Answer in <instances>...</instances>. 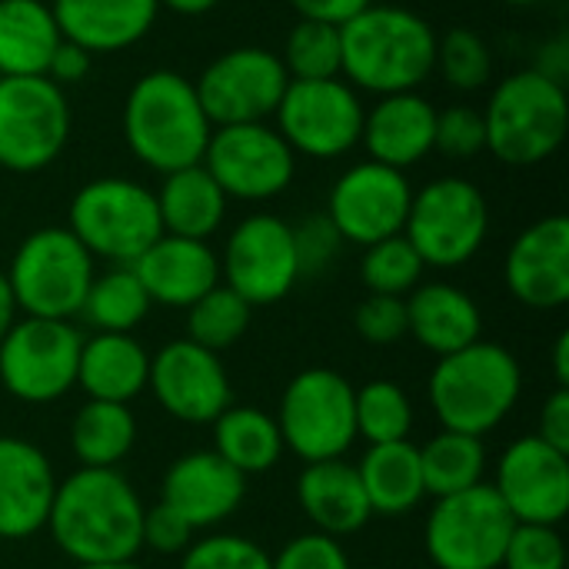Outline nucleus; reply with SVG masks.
Masks as SVG:
<instances>
[{
  "instance_id": "obj_18",
  "label": "nucleus",
  "mask_w": 569,
  "mask_h": 569,
  "mask_svg": "<svg viewBox=\"0 0 569 569\" xmlns=\"http://www.w3.org/2000/svg\"><path fill=\"white\" fill-rule=\"evenodd\" d=\"M147 390L157 407L190 427H210L230 403L233 387L223 357L180 337L150 353Z\"/></svg>"
},
{
  "instance_id": "obj_3",
  "label": "nucleus",
  "mask_w": 569,
  "mask_h": 569,
  "mask_svg": "<svg viewBox=\"0 0 569 569\" xmlns=\"http://www.w3.org/2000/svg\"><path fill=\"white\" fill-rule=\"evenodd\" d=\"M120 127L127 150L160 177L200 163L213 133L193 80L167 67L133 80Z\"/></svg>"
},
{
  "instance_id": "obj_15",
  "label": "nucleus",
  "mask_w": 569,
  "mask_h": 569,
  "mask_svg": "<svg viewBox=\"0 0 569 569\" xmlns=\"http://www.w3.org/2000/svg\"><path fill=\"white\" fill-rule=\"evenodd\" d=\"M287 83L290 77L283 70L280 53L257 43L223 50L193 80L197 97L213 127L267 123L277 113Z\"/></svg>"
},
{
  "instance_id": "obj_24",
  "label": "nucleus",
  "mask_w": 569,
  "mask_h": 569,
  "mask_svg": "<svg viewBox=\"0 0 569 569\" xmlns=\"http://www.w3.org/2000/svg\"><path fill=\"white\" fill-rule=\"evenodd\" d=\"M433 133L437 107L423 93H387L363 113L360 147L367 150V160L407 173L433 153Z\"/></svg>"
},
{
  "instance_id": "obj_9",
  "label": "nucleus",
  "mask_w": 569,
  "mask_h": 569,
  "mask_svg": "<svg viewBox=\"0 0 569 569\" xmlns=\"http://www.w3.org/2000/svg\"><path fill=\"white\" fill-rule=\"evenodd\" d=\"M490 233V203L483 190L463 177H437L413 190L403 237L423 267L457 270L470 263Z\"/></svg>"
},
{
  "instance_id": "obj_13",
  "label": "nucleus",
  "mask_w": 569,
  "mask_h": 569,
  "mask_svg": "<svg viewBox=\"0 0 569 569\" xmlns=\"http://www.w3.org/2000/svg\"><path fill=\"white\" fill-rule=\"evenodd\" d=\"M363 97L343 77L290 80L277 107V130L297 157L337 160L360 147Z\"/></svg>"
},
{
  "instance_id": "obj_22",
  "label": "nucleus",
  "mask_w": 569,
  "mask_h": 569,
  "mask_svg": "<svg viewBox=\"0 0 569 569\" xmlns=\"http://www.w3.org/2000/svg\"><path fill=\"white\" fill-rule=\"evenodd\" d=\"M57 493L50 457L27 437H0V540L20 543L43 533Z\"/></svg>"
},
{
  "instance_id": "obj_43",
  "label": "nucleus",
  "mask_w": 569,
  "mask_h": 569,
  "mask_svg": "<svg viewBox=\"0 0 569 569\" xmlns=\"http://www.w3.org/2000/svg\"><path fill=\"white\" fill-rule=\"evenodd\" d=\"M433 150H440L450 160H473L487 150V123L483 110L457 103L437 113V133Z\"/></svg>"
},
{
  "instance_id": "obj_52",
  "label": "nucleus",
  "mask_w": 569,
  "mask_h": 569,
  "mask_svg": "<svg viewBox=\"0 0 569 569\" xmlns=\"http://www.w3.org/2000/svg\"><path fill=\"white\" fill-rule=\"evenodd\" d=\"M160 10H173L180 17H203L213 7H220V0H157Z\"/></svg>"
},
{
  "instance_id": "obj_23",
  "label": "nucleus",
  "mask_w": 569,
  "mask_h": 569,
  "mask_svg": "<svg viewBox=\"0 0 569 569\" xmlns=\"http://www.w3.org/2000/svg\"><path fill=\"white\" fill-rule=\"evenodd\" d=\"M130 267L150 303L167 310H187L220 283V253L210 240L163 233Z\"/></svg>"
},
{
  "instance_id": "obj_30",
  "label": "nucleus",
  "mask_w": 569,
  "mask_h": 569,
  "mask_svg": "<svg viewBox=\"0 0 569 569\" xmlns=\"http://www.w3.org/2000/svg\"><path fill=\"white\" fill-rule=\"evenodd\" d=\"M157 197L163 233L170 237H190V240H210L223 220H227V193L217 187V180L207 173L203 163L163 173Z\"/></svg>"
},
{
  "instance_id": "obj_1",
  "label": "nucleus",
  "mask_w": 569,
  "mask_h": 569,
  "mask_svg": "<svg viewBox=\"0 0 569 569\" xmlns=\"http://www.w3.org/2000/svg\"><path fill=\"white\" fill-rule=\"evenodd\" d=\"M143 497L120 470L77 467L57 480L43 530L73 567L123 563L143 550Z\"/></svg>"
},
{
  "instance_id": "obj_4",
  "label": "nucleus",
  "mask_w": 569,
  "mask_h": 569,
  "mask_svg": "<svg viewBox=\"0 0 569 569\" xmlns=\"http://www.w3.org/2000/svg\"><path fill=\"white\" fill-rule=\"evenodd\" d=\"M523 397L517 353L493 340H477L450 357H437L427 380V403L440 430L467 437L493 433Z\"/></svg>"
},
{
  "instance_id": "obj_12",
  "label": "nucleus",
  "mask_w": 569,
  "mask_h": 569,
  "mask_svg": "<svg viewBox=\"0 0 569 569\" xmlns=\"http://www.w3.org/2000/svg\"><path fill=\"white\" fill-rule=\"evenodd\" d=\"M67 90L47 77H0V170L40 173L70 140Z\"/></svg>"
},
{
  "instance_id": "obj_57",
  "label": "nucleus",
  "mask_w": 569,
  "mask_h": 569,
  "mask_svg": "<svg viewBox=\"0 0 569 569\" xmlns=\"http://www.w3.org/2000/svg\"><path fill=\"white\" fill-rule=\"evenodd\" d=\"M370 569H377V567H370Z\"/></svg>"
},
{
  "instance_id": "obj_5",
  "label": "nucleus",
  "mask_w": 569,
  "mask_h": 569,
  "mask_svg": "<svg viewBox=\"0 0 569 569\" xmlns=\"http://www.w3.org/2000/svg\"><path fill=\"white\" fill-rule=\"evenodd\" d=\"M487 150L507 167H537L550 160L569 130L567 83L527 67L503 77L483 110Z\"/></svg>"
},
{
  "instance_id": "obj_28",
  "label": "nucleus",
  "mask_w": 569,
  "mask_h": 569,
  "mask_svg": "<svg viewBox=\"0 0 569 569\" xmlns=\"http://www.w3.org/2000/svg\"><path fill=\"white\" fill-rule=\"evenodd\" d=\"M150 350L133 333H90L80 347L77 390L87 400L133 403L147 390Z\"/></svg>"
},
{
  "instance_id": "obj_44",
  "label": "nucleus",
  "mask_w": 569,
  "mask_h": 569,
  "mask_svg": "<svg viewBox=\"0 0 569 569\" xmlns=\"http://www.w3.org/2000/svg\"><path fill=\"white\" fill-rule=\"evenodd\" d=\"M273 569H353L343 540L307 530L290 537L277 553H270Z\"/></svg>"
},
{
  "instance_id": "obj_56",
  "label": "nucleus",
  "mask_w": 569,
  "mask_h": 569,
  "mask_svg": "<svg viewBox=\"0 0 569 569\" xmlns=\"http://www.w3.org/2000/svg\"><path fill=\"white\" fill-rule=\"evenodd\" d=\"M503 3H510V7H537L543 0H503Z\"/></svg>"
},
{
  "instance_id": "obj_33",
  "label": "nucleus",
  "mask_w": 569,
  "mask_h": 569,
  "mask_svg": "<svg viewBox=\"0 0 569 569\" xmlns=\"http://www.w3.org/2000/svg\"><path fill=\"white\" fill-rule=\"evenodd\" d=\"M137 417L130 403L87 400L70 420V453L90 470H120L137 447Z\"/></svg>"
},
{
  "instance_id": "obj_11",
  "label": "nucleus",
  "mask_w": 569,
  "mask_h": 569,
  "mask_svg": "<svg viewBox=\"0 0 569 569\" xmlns=\"http://www.w3.org/2000/svg\"><path fill=\"white\" fill-rule=\"evenodd\" d=\"M517 520L487 483L433 500L423 550L437 569H500Z\"/></svg>"
},
{
  "instance_id": "obj_46",
  "label": "nucleus",
  "mask_w": 569,
  "mask_h": 569,
  "mask_svg": "<svg viewBox=\"0 0 569 569\" xmlns=\"http://www.w3.org/2000/svg\"><path fill=\"white\" fill-rule=\"evenodd\" d=\"M357 337L373 347H393L407 337V297L367 293L353 313Z\"/></svg>"
},
{
  "instance_id": "obj_41",
  "label": "nucleus",
  "mask_w": 569,
  "mask_h": 569,
  "mask_svg": "<svg viewBox=\"0 0 569 569\" xmlns=\"http://www.w3.org/2000/svg\"><path fill=\"white\" fill-rule=\"evenodd\" d=\"M180 569H273L270 553L240 533H207L180 557Z\"/></svg>"
},
{
  "instance_id": "obj_45",
  "label": "nucleus",
  "mask_w": 569,
  "mask_h": 569,
  "mask_svg": "<svg viewBox=\"0 0 569 569\" xmlns=\"http://www.w3.org/2000/svg\"><path fill=\"white\" fill-rule=\"evenodd\" d=\"M293 227V247H297V263H300V280L303 277H320L343 250V237L330 223L327 213H310Z\"/></svg>"
},
{
  "instance_id": "obj_37",
  "label": "nucleus",
  "mask_w": 569,
  "mask_h": 569,
  "mask_svg": "<svg viewBox=\"0 0 569 569\" xmlns=\"http://www.w3.org/2000/svg\"><path fill=\"white\" fill-rule=\"evenodd\" d=\"M183 313H187V340L213 353H223L233 343H240L253 320V307L227 283H217Z\"/></svg>"
},
{
  "instance_id": "obj_21",
  "label": "nucleus",
  "mask_w": 569,
  "mask_h": 569,
  "mask_svg": "<svg viewBox=\"0 0 569 569\" xmlns=\"http://www.w3.org/2000/svg\"><path fill=\"white\" fill-rule=\"evenodd\" d=\"M243 500L247 477L213 450H190L177 457L160 480V503L177 510L197 533L233 520Z\"/></svg>"
},
{
  "instance_id": "obj_42",
  "label": "nucleus",
  "mask_w": 569,
  "mask_h": 569,
  "mask_svg": "<svg viewBox=\"0 0 569 569\" xmlns=\"http://www.w3.org/2000/svg\"><path fill=\"white\" fill-rule=\"evenodd\" d=\"M500 569H567V543L560 527L517 523Z\"/></svg>"
},
{
  "instance_id": "obj_39",
  "label": "nucleus",
  "mask_w": 569,
  "mask_h": 569,
  "mask_svg": "<svg viewBox=\"0 0 569 569\" xmlns=\"http://www.w3.org/2000/svg\"><path fill=\"white\" fill-rule=\"evenodd\" d=\"M280 60L290 80L340 77V27L320 20H297L283 40Z\"/></svg>"
},
{
  "instance_id": "obj_19",
  "label": "nucleus",
  "mask_w": 569,
  "mask_h": 569,
  "mask_svg": "<svg viewBox=\"0 0 569 569\" xmlns=\"http://www.w3.org/2000/svg\"><path fill=\"white\" fill-rule=\"evenodd\" d=\"M490 487L517 523L560 527L569 513V453L537 433L517 437L497 457Z\"/></svg>"
},
{
  "instance_id": "obj_51",
  "label": "nucleus",
  "mask_w": 569,
  "mask_h": 569,
  "mask_svg": "<svg viewBox=\"0 0 569 569\" xmlns=\"http://www.w3.org/2000/svg\"><path fill=\"white\" fill-rule=\"evenodd\" d=\"M533 70H540L543 77L557 80V83H567L569 73V43L567 37H553L540 47V57L533 63Z\"/></svg>"
},
{
  "instance_id": "obj_40",
  "label": "nucleus",
  "mask_w": 569,
  "mask_h": 569,
  "mask_svg": "<svg viewBox=\"0 0 569 569\" xmlns=\"http://www.w3.org/2000/svg\"><path fill=\"white\" fill-rule=\"evenodd\" d=\"M437 70L453 90H463V93L480 90L490 83V73H493L490 43L477 30L457 27L437 40Z\"/></svg>"
},
{
  "instance_id": "obj_36",
  "label": "nucleus",
  "mask_w": 569,
  "mask_h": 569,
  "mask_svg": "<svg viewBox=\"0 0 569 569\" xmlns=\"http://www.w3.org/2000/svg\"><path fill=\"white\" fill-rule=\"evenodd\" d=\"M353 420H357V437L367 447H373V443L410 440L417 413L410 393L397 380H367L353 397Z\"/></svg>"
},
{
  "instance_id": "obj_49",
  "label": "nucleus",
  "mask_w": 569,
  "mask_h": 569,
  "mask_svg": "<svg viewBox=\"0 0 569 569\" xmlns=\"http://www.w3.org/2000/svg\"><path fill=\"white\" fill-rule=\"evenodd\" d=\"M537 437L550 447H557L560 453H569V390L557 387L543 410H540V430Z\"/></svg>"
},
{
  "instance_id": "obj_31",
  "label": "nucleus",
  "mask_w": 569,
  "mask_h": 569,
  "mask_svg": "<svg viewBox=\"0 0 569 569\" xmlns=\"http://www.w3.org/2000/svg\"><path fill=\"white\" fill-rule=\"evenodd\" d=\"M60 40L47 0H0V77H43Z\"/></svg>"
},
{
  "instance_id": "obj_17",
  "label": "nucleus",
  "mask_w": 569,
  "mask_h": 569,
  "mask_svg": "<svg viewBox=\"0 0 569 569\" xmlns=\"http://www.w3.org/2000/svg\"><path fill=\"white\" fill-rule=\"evenodd\" d=\"M410 200L413 187L403 170L383 167L377 160H360L333 180L323 213L330 217L343 243L370 247L377 240L403 233Z\"/></svg>"
},
{
  "instance_id": "obj_32",
  "label": "nucleus",
  "mask_w": 569,
  "mask_h": 569,
  "mask_svg": "<svg viewBox=\"0 0 569 569\" xmlns=\"http://www.w3.org/2000/svg\"><path fill=\"white\" fill-rule=\"evenodd\" d=\"M213 453H220L237 473L260 477L270 473L283 460V437L270 410L250 403H230L213 423Z\"/></svg>"
},
{
  "instance_id": "obj_54",
  "label": "nucleus",
  "mask_w": 569,
  "mask_h": 569,
  "mask_svg": "<svg viewBox=\"0 0 569 569\" xmlns=\"http://www.w3.org/2000/svg\"><path fill=\"white\" fill-rule=\"evenodd\" d=\"M17 317H20V313H17V303H13L10 287H7V277H3V270H0V340H3V333L10 330V323H13Z\"/></svg>"
},
{
  "instance_id": "obj_8",
  "label": "nucleus",
  "mask_w": 569,
  "mask_h": 569,
  "mask_svg": "<svg viewBox=\"0 0 569 569\" xmlns=\"http://www.w3.org/2000/svg\"><path fill=\"white\" fill-rule=\"evenodd\" d=\"M353 397L357 387L340 370L307 367L293 373L273 413L283 450L300 463L343 460L357 443Z\"/></svg>"
},
{
  "instance_id": "obj_10",
  "label": "nucleus",
  "mask_w": 569,
  "mask_h": 569,
  "mask_svg": "<svg viewBox=\"0 0 569 569\" xmlns=\"http://www.w3.org/2000/svg\"><path fill=\"white\" fill-rule=\"evenodd\" d=\"M83 333L73 320L17 317L0 340V387L27 407H50L77 390Z\"/></svg>"
},
{
  "instance_id": "obj_25",
  "label": "nucleus",
  "mask_w": 569,
  "mask_h": 569,
  "mask_svg": "<svg viewBox=\"0 0 569 569\" xmlns=\"http://www.w3.org/2000/svg\"><path fill=\"white\" fill-rule=\"evenodd\" d=\"M60 37L80 43L87 53H120L140 43L157 17V0H53Z\"/></svg>"
},
{
  "instance_id": "obj_34",
  "label": "nucleus",
  "mask_w": 569,
  "mask_h": 569,
  "mask_svg": "<svg viewBox=\"0 0 569 569\" xmlns=\"http://www.w3.org/2000/svg\"><path fill=\"white\" fill-rule=\"evenodd\" d=\"M487 443L483 437H467L457 430H440L420 447V470L427 497H453L470 487L487 483Z\"/></svg>"
},
{
  "instance_id": "obj_27",
  "label": "nucleus",
  "mask_w": 569,
  "mask_h": 569,
  "mask_svg": "<svg viewBox=\"0 0 569 569\" xmlns=\"http://www.w3.org/2000/svg\"><path fill=\"white\" fill-rule=\"evenodd\" d=\"M483 333L480 303L457 283L423 280L407 297V337H413L427 353L450 357Z\"/></svg>"
},
{
  "instance_id": "obj_35",
  "label": "nucleus",
  "mask_w": 569,
  "mask_h": 569,
  "mask_svg": "<svg viewBox=\"0 0 569 569\" xmlns=\"http://www.w3.org/2000/svg\"><path fill=\"white\" fill-rule=\"evenodd\" d=\"M150 310L153 303L133 267H110L103 273H93L77 317L93 333H133L150 317Z\"/></svg>"
},
{
  "instance_id": "obj_29",
  "label": "nucleus",
  "mask_w": 569,
  "mask_h": 569,
  "mask_svg": "<svg viewBox=\"0 0 569 569\" xmlns=\"http://www.w3.org/2000/svg\"><path fill=\"white\" fill-rule=\"evenodd\" d=\"M353 467H357V477L363 483V493H367L373 517L400 520L427 500L423 470H420V447L410 440L373 443V447H367V453Z\"/></svg>"
},
{
  "instance_id": "obj_16",
  "label": "nucleus",
  "mask_w": 569,
  "mask_h": 569,
  "mask_svg": "<svg viewBox=\"0 0 569 569\" xmlns=\"http://www.w3.org/2000/svg\"><path fill=\"white\" fill-rule=\"evenodd\" d=\"M220 283L240 293L253 310L287 300L300 283L293 227L277 213L243 217L223 243Z\"/></svg>"
},
{
  "instance_id": "obj_2",
  "label": "nucleus",
  "mask_w": 569,
  "mask_h": 569,
  "mask_svg": "<svg viewBox=\"0 0 569 569\" xmlns=\"http://www.w3.org/2000/svg\"><path fill=\"white\" fill-rule=\"evenodd\" d=\"M437 30L397 3H370L340 27V77L377 97L420 90L437 73Z\"/></svg>"
},
{
  "instance_id": "obj_20",
  "label": "nucleus",
  "mask_w": 569,
  "mask_h": 569,
  "mask_svg": "<svg viewBox=\"0 0 569 569\" xmlns=\"http://www.w3.org/2000/svg\"><path fill=\"white\" fill-rule=\"evenodd\" d=\"M503 283L527 310H563L569 303V220L550 213L533 220L503 257Z\"/></svg>"
},
{
  "instance_id": "obj_26",
  "label": "nucleus",
  "mask_w": 569,
  "mask_h": 569,
  "mask_svg": "<svg viewBox=\"0 0 569 569\" xmlns=\"http://www.w3.org/2000/svg\"><path fill=\"white\" fill-rule=\"evenodd\" d=\"M297 503L310 523V530L347 540L360 533L373 510L367 503L363 483L357 477V467L343 460H323V463H303L297 477Z\"/></svg>"
},
{
  "instance_id": "obj_53",
  "label": "nucleus",
  "mask_w": 569,
  "mask_h": 569,
  "mask_svg": "<svg viewBox=\"0 0 569 569\" xmlns=\"http://www.w3.org/2000/svg\"><path fill=\"white\" fill-rule=\"evenodd\" d=\"M553 380L557 387L569 390V333H560L553 343Z\"/></svg>"
},
{
  "instance_id": "obj_7",
  "label": "nucleus",
  "mask_w": 569,
  "mask_h": 569,
  "mask_svg": "<svg viewBox=\"0 0 569 569\" xmlns=\"http://www.w3.org/2000/svg\"><path fill=\"white\" fill-rule=\"evenodd\" d=\"M97 260L67 227H40L27 233L3 270L20 317L73 320L83 307Z\"/></svg>"
},
{
  "instance_id": "obj_55",
  "label": "nucleus",
  "mask_w": 569,
  "mask_h": 569,
  "mask_svg": "<svg viewBox=\"0 0 569 569\" xmlns=\"http://www.w3.org/2000/svg\"><path fill=\"white\" fill-rule=\"evenodd\" d=\"M73 569H143L137 560H123V563H83V567Z\"/></svg>"
},
{
  "instance_id": "obj_14",
  "label": "nucleus",
  "mask_w": 569,
  "mask_h": 569,
  "mask_svg": "<svg viewBox=\"0 0 569 569\" xmlns=\"http://www.w3.org/2000/svg\"><path fill=\"white\" fill-rule=\"evenodd\" d=\"M200 163L227 200L243 203H267L287 193L297 177V153L273 123L213 127Z\"/></svg>"
},
{
  "instance_id": "obj_47",
  "label": "nucleus",
  "mask_w": 569,
  "mask_h": 569,
  "mask_svg": "<svg viewBox=\"0 0 569 569\" xmlns=\"http://www.w3.org/2000/svg\"><path fill=\"white\" fill-rule=\"evenodd\" d=\"M197 540V530L167 503H153L143 513V550L160 557H183L190 543Z\"/></svg>"
},
{
  "instance_id": "obj_6",
  "label": "nucleus",
  "mask_w": 569,
  "mask_h": 569,
  "mask_svg": "<svg viewBox=\"0 0 569 569\" xmlns=\"http://www.w3.org/2000/svg\"><path fill=\"white\" fill-rule=\"evenodd\" d=\"M67 230L93 260H107L110 267H130L163 237L153 190L130 177L87 180L70 200Z\"/></svg>"
},
{
  "instance_id": "obj_50",
  "label": "nucleus",
  "mask_w": 569,
  "mask_h": 569,
  "mask_svg": "<svg viewBox=\"0 0 569 569\" xmlns=\"http://www.w3.org/2000/svg\"><path fill=\"white\" fill-rule=\"evenodd\" d=\"M370 3H377V0H290V7L300 13V20H320V23H333V27H343Z\"/></svg>"
},
{
  "instance_id": "obj_48",
  "label": "nucleus",
  "mask_w": 569,
  "mask_h": 569,
  "mask_svg": "<svg viewBox=\"0 0 569 569\" xmlns=\"http://www.w3.org/2000/svg\"><path fill=\"white\" fill-rule=\"evenodd\" d=\"M93 67V53H87L80 43H70V40H60V47L53 50L50 63H47V80H53L57 87H70V83H80Z\"/></svg>"
},
{
  "instance_id": "obj_38",
  "label": "nucleus",
  "mask_w": 569,
  "mask_h": 569,
  "mask_svg": "<svg viewBox=\"0 0 569 569\" xmlns=\"http://www.w3.org/2000/svg\"><path fill=\"white\" fill-rule=\"evenodd\" d=\"M423 273H427V267H423L420 253L410 247V240L403 233L363 247L360 280H363L367 293L410 297L423 283Z\"/></svg>"
}]
</instances>
